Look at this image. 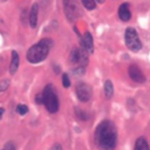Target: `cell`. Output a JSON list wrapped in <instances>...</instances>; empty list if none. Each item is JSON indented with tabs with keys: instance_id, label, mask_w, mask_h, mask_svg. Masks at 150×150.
<instances>
[{
	"instance_id": "cell-22",
	"label": "cell",
	"mask_w": 150,
	"mask_h": 150,
	"mask_svg": "<svg viewBox=\"0 0 150 150\" xmlns=\"http://www.w3.org/2000/svg\"><path fill=\"white\" fill-rule=\"evenodd\" d=\"M35 103H36V104H42V103H43L42 93H41V94H36V96H35Z\"/></svg>"
},
{
	"instance_id": "cell-14",
	"label": "cell",
	"mask_w": 150,
	"mask_h": 150,
	"mask_svg": "<svg viewBox=\"0 0 150 150\" xmlns=\"http://www.w3.org/2000/svg\"><path fill=\"white\" fill-rule=\"evenodd\" d=\"M104 95L107 98H111L114 95V84L110 80H107L104 82Z\"/></svg>"
},
{
	"instance_id": "cell-5",
	"label": "cell",
	"mask_w": 150,
	"mask_h": 150,
	"mask_svg": "<svg viewBox=\"0 0 150 150\" xmlns=\"http://www.w3.org/2000/svg\"><path fill=\"white\" fill-rule=\"evenodd\" d=\"M88 52L80 47V48H73L69 55V60L73 64H77V67H84L88 63Z\"/></svg>"
},
{
	"instance_id": "cell-3",
	"label": "cell",
	"mask_w": 150,
	"mask_h": 150,
	"mask_svg": "<svg viewBox=\"0 0 150 150\" xmlns=\"http://www.w3.org/2000/svg\"><path fill=\"white\" fill-rule=\"evenodd\" d=\"M42 98H43V104L47 109L48 112L55 114L59 110V97L56 94V90L52 84H47L42 91Z\"/></svg>"
},
{
	"instance_id": "cell-9",
	"label": "cell",
	"mask_w": 150,
	"mask_h": 150,
	"mask_svg": "<svg viewBox=\"0 0 150 150\" xmlns=\"http://www.w3.org/2000/svg\"><path fill=\"white\" fill-rule=\"evenodd\" d=\"M81 47L84 48L89 54L94 53V42H93V36L89 32H86L84 35L81 38Z\"/></svg>"
},
{
	"instance_id": "cell-1",
	"label": "cell",
	"mask_w": 150,
	"mask_h": 150,
	"mask_svg": "<svg viewBox=\"0 0 150 150\" xmlns=\"http://www.w3.org/2000/svg\"><path fill=\"white\" fill-rule=\"evenodd\" d=\"M94 139L98 149L114 150L117 144V130L115 124L109 120L102 121L95 129Z\"/></svg>"
},
{
	"instance_id": "cell-17",
	"label": "cell",
	"mask_w": 150,
	"mask_h": 150,
	"mask_svg": "<svg viewBox=\"0 0 150 150\" xmlns=\"http://www.w3.org/2000/svg\"><path fill=\"white\" fill-rule=\"evenodd\" d=\"M16 112L19 115H25L28 112V107L25 105V104H18L16 105Z\"/></svg>"
},
{
	"instance_id": "cell-26",
	"label": "cell",
	"mask_w": 150,
	"mask_h": 150,
	"mask_svg": "<svg viewBox=\"0 0 150 150\" xmlns=\"http://www.w3.org/2000/svg\"><path fill=\"white\" fill-rule=\"evenodd\" d=\"M95 2H98V4H103L104 0H95Z\"/></svg>"
},
{
	"instance_id": "cell-11",
	"label": "cell",
	"mask_w": 150,
	"mask_h": 150,
	"mask_svg": "<svg viewBox=\"0 0 150 150\" xmlns=\"http://www.w3.org/2000/svg\"><path fill=\"white\" fill-rule=\"evenodd\" d=\"M118 16L122 21H129L131 18V12L129 8V4L124 2L118 7Z\"/></svg>"
},
{
	"instance_id": "cell-13",
	"label": "cell",
	"mask_w": 150,
	"mask_h": 150,
	"mask_svg": "<svg viewBox=\"0 0 150 150\" xmlns=\"http://www.w3.org/2000/svg\"><path fill=\"white\" fill-rule=\"evenodd\" d=\"M134 150H150L146 138H144V137H138V138L136 139V142H135Z\"/></svg>"
},
{
	"instance_id": "cell-2",
	"label": "cell",
	"mask_w": 150,
	"mask_h": 150,
	"mask_svg": "<svg viewBox=\"0 0 150 150\" xmlns=\"http://www.w3.org/2000/svg\"><path fill=\"white\" fill-rule=\"evenodd\" d=\"M52 46H53V41L50 39L45 38V39L40 40L38 43L33 45L27 50V54H26L27 60L30 63H39V62L43 61L47 57Z\"/></svg>"
},
{
	"instance_id": "cell-6",
	"label": "cell",
	"mask_w": 150,
	"mask_h": 150,
	"mask_svg": "<svg viewBox=\"0 0 150 150\" xmlns=\"http://www.w3.org/2000/svg\"><path fill=\"white\" fill-rule=\"evenodd\" d=\"M64 14L69 21H74L80 15V7L76 0H63Z\"/></svg>"
},
{
	"instance_id": "cell-25",
	"label": "cell",
	"mask_w": 150,
	"mask_h": 150,
	"mask_svg": "<svg viewBox=\"0 0 150 150\" xmlns=\"http://www.w3.org/2000/svg\"><path fill=\"white\" fill-rule=\"evenodd\" d=\"M40 1H41V4H42V5H46V4H47L49 0H40Z\"/></svg>"
},
{
	"instance_id": "cell-7",
	"label": "cell",
	"mask_w": 150,
	"mask_h": 150,
	"mask_svg": "<svg viewBox=\"0 0 150 150\" xmlns=\"http://www.w3.org/2000/svg\"><path fill=\"white\" fill-rule=\"evenodd\" d=\"M75 93L77 98L81 102H88L91 97V88L89 84L84 83V82H80L76 84L75 87Z\"/></svg>"
},
{
	"instance_id": "cell-24",
	"label": "cell",
	"mask_w": 150,
	"mask_h": 150,
	"mask_svg": "<svg viewBox=\"0 0 150 150\" xmlns=\"http://www.w3.org/2000/svg\"><path fill=\"white\" fill-rule=\"evenodd\" d=\"M4 112H5V109H4V108H0V120L2 118V115H4Z\"/></svg>"
},
{
	"instance_id": "cell-10",
	"label": "cell",
	"mask_w": 150,
	"mask_h": 150,
	"mask_svg": "<svg viewBox=\"0 0 150 150\" xmlns=\"http://www.w3.org/2000/svg\"><path fill=\"white\" fill-rule=\"evenodd\" d=\"M38 16H39V5L38 4H33L29 15H28V22L32 28H35L38 25Z\"/></svg>"
},
{
	"instance_id": "cell-16",
	"label": "cell",
	"mask_w": 150,
	"mask_h": 150,
	"mask_svg": "<svg viewBox=\"0 0 150 150\" xmlns=\"http://www.w3.org/2000/svg\"><path fill=\"white\" fill-rule=\"evenodd\" d=\"M81 1H82L83 6H84L87 9H89V11L95 9V7H96V2H95V0H81Z\"/></svg>"
},
{
	"instance_id": "cell-15",
	"label": "cell",
	"mask_w": 150,
	"mask_h": 150,
	"mask_svg": "<svg viewBox=\"0 0 150 150\" xmlns=\"http://www.w3.org/2000/svg\"><path fill=\"white\" fill-rule=\"evenodd\" d=\"M74 111H75V115H76V117L79 118V120H81V121H87L88 118H89V116H88V114L84 111V110H82V109H80L79 107H75V109H74Z\"/></svg>"
},
{
	"instance_id": "cell-4",
	"label": "cell",
	"mask_w": 150,
	"mask_h": 150,
	"mask_svg": "<svg viewBox=\"0 0 150 150\" xmlns=\"http://www.w3.org/2000/svg\"><path fill=\"white\" fill-rule=\"evenodd\" d=\"M124 40H125V45L127 47L131 50V52H138L142 48V42L138 38V34L136 32L135 28L132 27H128L125 29L124 33Z\"/></svg>"
},
{
	"instance_id": "cell-23",
	"label": "cell",
	"mask_w": 150,
	"mask_h": 150,
	"mask_svg": "<svg viewBox=\"0 0 150 150\" xmlns=\"http://www.w3.org/2000/svg\"><path fill=\"white\" fill-rule=\"evenodd\" d=\"M52 150H62V146H61V144H59V143H55V144L53 145Z\"/></svg>"
},
{
	"instance_id": "cell-21",
	"label": "cell",
	"mask_w": 150,
	"mask_h": 150,
	"mask_svg": "<svg viewBox=\"0 0 150 150\" xmlns=\"http://www.w3.org/2000/svg\"><path fill=\"white\" fill-rule=\"evenodd\" d=\"M1 150H15V145H14V143L13 142H7L6 144H5V146L1 149Z\"/></svg>"
},
{
	"instance_id": "cell-18",
	"label": "cell",
	"mask_w": 150,
	"mask_h": 150,
	"mask_svg": "<svg viewBox=\"0 0 150 150\" xmlns=\"http://www.w3.org/2000/svg\"><path fill=\"white\" fill-rule=\"evenodd\" d=\"M73 73H74V75H76V76H82V75H84V73H86V68H84V67H75V68L73 69Z\"/></svg>"
},
{
	"instance_id": "cell-20",
	"label": "cell",
	"mask_w": 150,
	"mask_h": 150,
	"mask_svg": "<svg viewBox=\"0 0 150 150\" xmlns=\"http://www.w3.org/2000/svg\"><path fill=\"white\" fill-rule=\"evenodd\" d=\"M62 86L64 88H68L70 86V80H69V76L67 74H63L62 75Z\"/></svg>"
},
{
	"instance_id": "cell-8",
	"label": "cell",
	"mask_w": 150,
	"mask_h": 150,
	"mask_svg": "<svg viewBox=\"0 0 150 150\" xmlns=\"http://www.w3.org/2000/svg\"><path fill=\"white\" fill-rule=\"evenodd\" d=\"M128 74H129V77L136 83H144L146 80L145 75L143 74V71L137 64H130L128 68Z\"/></svg>"
},
{
	"instance_id": "cell-19",
	"label": "cell",
	"mask_w": 150,
	"mask_h": 150,
	"mask_svg": "<svg viewBox=\"0 0 150 150\" xmlns=\"http://www.w3.org/2000/svg\"><path fill=\"white\" fill-rule=\"evenodd\" d=\"M8 87H9V80L4 79V80L0 81V91H5V90H7Z\"/></svg>"
},
{
	"instance_id": "cell-12",
	"label": "cell",
	"mask_w": 150,
	"mask_h": 150,
	"mask_svg": "<svg viewBox=\"0 0 150 150\" xmlns=\"http://www.w3.org/2000/svg\"><path fill=\"white\" fill-rule=\"evenodd\" d=\"M19 62H20V57H19V54L13 50L12 52V60H11V63H9V73L13 75L15 74V71L18 70L19 68Z\"/></svg>"
}]
</instances>
